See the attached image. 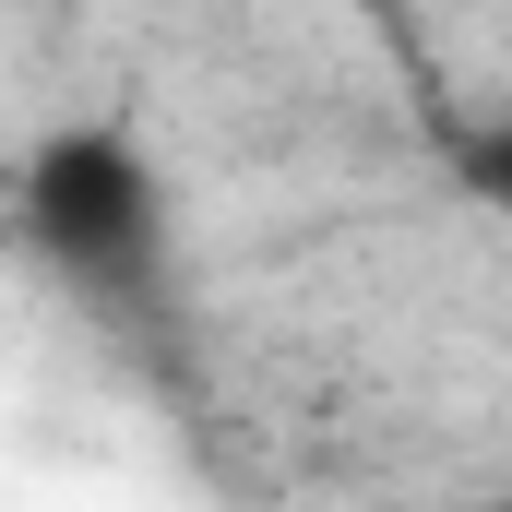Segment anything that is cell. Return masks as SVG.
<instances>
[{
	"mask_svg": "<svg viewBox=\"0 0 512 512\" xmlns=\"http://www.w3.org/2000/svg\"><path fill=\"white\" fill-rule=\"evenodd\" d=\"M465 179H477L489 203H512V120H501V131H477V143H465Z\"/></svg>",
	"mask_w": 512,
	"mask_h": 512,
	"instance_id": "obj_2",
	"label": "cell"
},
{
	"mask_svg": "<svg viewBox=\"0 0 512 512\" xmlns=\"http://www.w3.org/2000/svg\"><path fill=\"white\" fill-rule=\"evenodd\" d=\"M358 12H382V0H358Z\"/></svg>",
	"mask_w": 512,
	"mask_h": 512,
	"instance_id": "obj_3",
	"label": "cell"
},
{
	"mask_svg": "<svg viewBox=\"0 0 512 512\" xmlns=\"http://www.w3.org/2000/svg\"><path fill=\"white\" fill-rule=\"evenodd\" d=\"M24 215H36V239H48L60 262L120 274V262L155 239V179H143V155H131V143H108V131H72V143H48V155H36Z\"/></svg>",
	"mask_w": 512,
	"mask_h": 512,
	"instance_id": "obj_1",
	"label": "cell"
}]
</instances>
